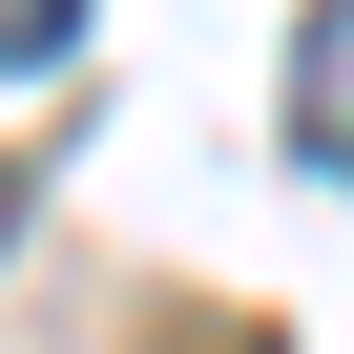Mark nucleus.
<instances>
[{"mask_svg": "<svg viewBox=\"0 0 354 354\" xmlns=\"http://www.w3.org/2000/svg\"><path fill=\"white\" fill-rule=\"evenodd\" d=\"M292 146L354 188V0H313V42H292Z\"/></svg>", "mask_w": 354, "mask_h": 354, "instance_id": "f257e3e1", "label": "nucleus"}, {"mask_svg": "<svg viewBox=\"0 0 354 354\" xmlns=\"http://www.w3.org/2000/svg\"><path fill=\"white\" fill-rule=\"evenodd\" d=\"M84 42V0H0V84H21V63H63Z\"/></svg>", "mask_w": 354, "mask_h": 354, "instance_id": "f03ea898", "label": "nucleus"}, {"mask_svg": "<svg viewBox=\"0 0 354 354\" xmlns=\"http://www.w3.org/2000/svg\"><path fill=\"white\" fill-rule=\"evenodd\" d=\"M0 230H21V188H0Z\"/></svg>", "mask_w": 354, "mask_h": 354, "instance_id": "7ed1b4c3", "label": "nucleus"}]
</instances>
